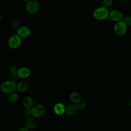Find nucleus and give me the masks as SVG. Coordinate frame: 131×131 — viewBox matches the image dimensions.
<instances>
[{
	"mask_svg": "<svg viewBox=\"0 0 131 131\" xmlns=\"http://www.w3.org/2000/svg\"><path fill=\"white\" fill-rule=\"evenodd\" d=\"M1 91L5 93L10 94L16 90V84L14 81L7 80L3 81L0 85Z\"/></svg>",
	"mask_w": 131,
	"mask_h": 131,
	"instance_id": "nucleus-1",
	"label": "nucleus"
},
{
	"mask_svg": "<svg viewBox=\"0 0 131 131\" xmlns=\"http://www.w3.org/2000/svg\"><path fill=\"white\" fill-rule=\"evenodd\" d=\"M110 11L107 8L103 6L96 8L93 11L94 17L98 20H104L109 17Z\"/></svg>",
	"mask_w": 131,
	"mask_h": 131,
	"instance_id": "nucleus-2",
	"label": "nucleus"
},
{
	"mask_svg": "<svg viewBox=\"0 0 131 131\" xmlns=\"http://www.w3.org/2000/svg\"><path fill=\"white\" fill-rule=\"evenodd\" d=\"M22 43V38L16 33L12 34L9 38L8 45L11 49L15 50L19 48Z\"/></svg>",
	"mask_w": 131,
	"mask_h": 131,
	"instance_id": "nucleus-3",
	"label": "nucleus"
},
{
	"mask_svg": "<svg viewBox=\"0 0 131 131\" xmlns=\"http://www.w3.org/2000/svg\"><path fill=\"white\" fill-rule=\"evenodd\" d=\"M113 29L115 33L117 35L122 36L126 33L127 30V26L125 24L123 20H121L115 24Z\"/></svg>",
	"mask_w": 131,
	"mask_h": 131,
	"instance_id": "nucleus-4",
	"label": "nucleus"
},
{
	"mask_svg": "<svg viewBox=\"0 0 131 131\" xmlns=\"http://www.w3.org/2000/svg\"><path fill=\"white\" fill-rule=\"evenodd\" d=\"M31 115L35 118H39L42 117L46 111L45 106L40 103L34 104L31 109Z\"/></svg>",
	"mask_w": 131,
	"mask_h": 131,
	"instance_id": "nucleus-5",
	"label": "nucleus"
},
{
	"mask_svg": "<svg viewBox=\"0 0 131 131\" xmlns=\"http://www.w3.org/2000/svg\"><path fill=\"white\" fill-rule=\"evenodd\" d=\"M26 11L30 14H36L40 10V4L35 0H31L26 5Z\"/></svg>",
	"mask_w": 131,
	"mask_h": 131,
	"instance_id": "nucleus-6",
	"label": "nucleus"
},
{
	"mask_svg": "<svg viewBox=\"0 0 131 131\" xmlns=\"http://www.w3.org/2000/svg\"><path fill=\"white\" fill-rule=\"evenodd\" d=\"M109 18L112 21L117 23L123 19V15L122 12L120 10L114 9L110 12Z\"/></svg>",
	"mask_w": 131,
	"mask_h": 131,
	"instance_id": "nucleus-7",
	"label": "nucleus"
},
{
	"mask_svg": "<svg viewBox=\"0 0 131 131\" xmlns=\"http://www.w3.org/2000/svg\"><path fill=\"white\" fill-rule=\"evenodd\" d=\"M17 34L21 38H26L30 36L31 31L30 28L28 27L25 26H21L17 30Z\"/></svg>",
	"mask_w": 131,
	"mask_h": 131,
	"instance_id": "nucleus-8",
	"label": "nucleus"
},
{
	"mask_svg": "<svg viewBox=\"0 0 131 131\" xmlns=\"http://www.w3.org/2000/svg\"><path fill=\"white\" fill-rule=\"evenodd\" d=\"M78 110L77 104L72 103L66 106L65 114L70 117L74 116L77 113Z\"/></svg>",
	"mask_w": 131,
	"mask_h": 131,
	"instance_id": "nucleus-9",
	"label": "nucleus"
},
{
	"mask_svg": "<svg viewBox=\"0 0 131 131\" xmlns=\"http://www.w3.org/2000/svg\"><path fill=\"white\" fill-rule=\"evenodd\" d=\"M25 124L29 130H33L37 126V121L34 117H29L26 119Z\"/></svg>",
	"mask_w": 131,
	"mask_h": 131,
	"instance_id": "nucleus-10",
	"label": "nucleus"
},
{
	"mask_svg": "<svg viewBox=\"0 0 131 131\" xmlns=\"http://www.w3.org/2000/svg\"><path fill=\"white\" fill-rule=\"evenodd\" d=\"M31 75V70L29 68L26 67H22L18 68L17 75L21 79H26Z\"/></svg>",
	"mask_w": 131,
	"mask_h": 131,
	"instance_id": "nucleus-11",
	"label": "nucleus"
},
{
	"mask_svg": "<svg viewBox=\"0 0 131 131\" xmlns=\"http://www.w3.org/2000/svg\"><path fill=\"white\" fill-rule=\"evenodd\" d=\"M66 106L61 102L56 103L53 107L54 112L57 116H62L65 114Z\"/></svg>",
	"mask_w": 131,
	"mask_h": 131,
	"instance_id": "nucleus-12",
	"label": "nucleus"
},
{
	"mask_svg": "<svg viewBox=\"0 0 131 131\" xmlns=\"http://www.w3.org/2000/svg\"><path fill=\"white\" fill-rule=\"evenodd\" d=\"M22 104L24 108L31 109L34 105V100L30 96H26L22 101Z\"/></svg>",
	"mask_w": 131,
	"mask_h": 131,
	"instance_id": "nucleus-13",
	"label": "nucleus"
},
{
	"mask_svg": "<svg viewBox=\"0 0 131 131\" xmlns=\"http://www.w3.org/2000/svg\"><path fill=\"white\" fill-rule=\"evenodd\" d=\"M29 88V83L25 81H21L16 84V90L21 93L26 92Z\"/></svg>",
	"mask_w": 131,
	"mask_h": 131,
	"instance_id": "nucleus-14",
	"label": "nucleus"
},
{
	"mask_svg": "<svg viewBox=\"0 0 131 131\" xmlns=\"http://www.w3.org/2000/svg\"><path fill=\"white\" fill-rule=\"evenodd\" d=\"M69 99L72 103L77 104L81 100V97L79 93L77 92H72L69 96Z\"/></svg>",
	"mask_w": 131,
	"mask_h": 131,
	"instance_id": "nucleus-15",
	"label": "nucleus"
},
{
	"mask_svg": "<svg viewBox=\"0 0 131 131\" xmlns=\"http://www.w3.org/2000/svg\"><path fill=\"white\" fill-rule=\"evenodd\" d=\"M19 99L18 94L16 92H13L9 95L8 101L10 103L14 104L17 102Z\"/></svg>",
	"mask_w": 131,
	"mask_h": 131,
	"instance_id": "nucleus-16",
	"label": "nucleus"
},
{
	"mask_svg": "<svg viewBox=\"0 0 131 131\" xmlns=\"http://www.w3.org/2000/svg\"><path fill=\"white\" fill-rule=\"evenodd\" d=\"M10 26L13 29L16 30H17L21 26L19 20L16 18H14L11 20Z\"/></svg>",
	"mask_w": 131,
	"mask_h": 131,
	"instance_id": "nucleus-17",
	"label": "nucleus"
},
{
	"mask_svg": "<svg viewBox=\"0 0 131 131\" xmlns=\"http://www.w3.org/2000/svg\"><path fill=\"white\" fill-rule=\"evenodd\" d=\"M76 104H77L78 110H82L84 109L86 106V102L82 100H81Z\"/></svg>",
	"mask_w": 131,
	"mask_h": 131,
	"instance_id": "nucleus-18",
	"label": "nucleus"
},
{
	"mask_svg": "<svg viewBox=\"0 0 131 131\" xmlns=\"http://www.w3.org/2000/svg\"><path fill=\"white\" fill-rule=\"evenodd\" d=\"M113 3V0H103L102 6L105 8H108L111 7Z\"/></svg>",
	"mask_w": 131,
	"mask_h": 131,
	"instance_id": "nucleus-19",
	"label": "nucleus"
},
{
	"mask_svg": "<svg viewBox=\"0 0 131 131\" xmlns=\"http://www.w3.org/2000/svg\"><path fill=\"white\" fill-rule=\"evenodd\" d=\"M18 70V68L15 66H12L10 68L9 71L12 74H17V72Z\"/></svg>",
	"mask_w": 131,
	"mask_h": 131,
	"instance_id": "nucleus-20",
	"label": "nucleus"
},
{
	"mask_svg": "<svg viewBox=\"0 0 131 131\" xmlns=\"http://www.w3.org/2000/svg\"><path fill=\"white\" fill-rule=\"evenodd\" d=\"M123 21L127 26H131V15L127 16L124 19Z\"/></svg>",
	"mask_w": 131,
	"mask_h": 131,
	"instance_id": "nucleus-21",
	"label": "nucleus"
},
{
	"mask_svg": "<svg viewBox=\"0 0 131 131\" xmlns=\"http://www.w3.org/2000/svg\"><path fill=\"white\" fill-rule=\"evenodd\" d=\"M24 114L27 116V117H30L31 115V109H26L24 108Z\"/></svg>",
	"mask_w": 131,
	"mask_h": 131,
	"instance_id": "nucleus-22",
	"label": "nucleus"
},
{
	"mask_svg": "<svg viewBox=\"0 0 131 131\" xmlns=\"http://www.w3.org/2000/svg\"><path fill=\"white\" fill-rule=\"evenodd\" d=\"M10 78H11V80L14 81L15 80H16L17 79V78H18V76L17 75V74H10Z\"/></svg>",
	"mask_w": 131,
	"mask_h": 131,
	"instance_id": "nucleus-23",
	"label": "nucleus"
},
{
	"mask_svg": "<svg viewBox=\"0 0 131 131\" xmlns=\"http://www.w3.org/2000/svg\"><path fill=\"white\" fill-rule=\"evenodd\" d=\"M18 131H29V129L27 127H26L25 126H22V127H20L18 129Z\"/></svg>",
	"mask_w": 131,
	"mask_h": 131,
	"instance_id": "nucleus-24",
	"label": "nucleus"
},
{
	"mask_svg": "<svg viewBox=\"0 0 131 131\" xmlns=\"http://www.w3.org/2000/svg\"><path fill=\"white\" fill-rule=\"evenodd\" d=\"M24 2H26V3H28L29 2H30V1H31V0H23Z\"/></svg>",
	"mask_w": 131,
	"mask_h": 131,
	"instance_id": "nucleus-25",
	"label": "nucleus"
},
{
	"mask_svg": "<svg viewBox=\"0 0 131 131\" xmlns=\"http://www.w3.org/2000/svg\"><path fill=\"white\" fill-rule=\"evenodd\" d=\"M129 106L131 107V99L129 100Z\"/></svg>",
	"mask_w": 131,
	"mask_h": 131,
	"instance_id": "nucleus-26",
	"label": "nucleus"
},
{
	"mask_svg": "<svg viewBox=\"0 0 131 131\" xmlns=\"http://www.w3.org/2000/svg\"><path fill=\"white\" fill-rule=\"evenodd\" d=\"M1 20H2V16H1V14H0V22H1Z\"/></svg>",
	"mask_w": 131,
	"mask_h": 131,
	"instance_id": "nucleus-27",
	"label": "nucleus"
},
{
	"mask_svg": "<svg viewBox=\"0 0 131 131\" xmlns=\"http://www.w3.org/2000/svg\"><path fill=\"white\" fill-rule=\"evenodd\" d=\"M1 27L0 26V32H1Z\"/></svg>",
	"mask_w": 131,
	"mask_h": 131,
	"instance_id": "nucleus-28",
	"label": "nucleus"
},
{
	"mask_svg": "<svg viewBox=\"0 0 131 131\" xmlns=\"http://www.w3.org/2000/svg\"><path fill=\"white\" fill-rule=\"evenodd\" d=\"M35 1H37V2H38V1H41V0H35Z\"/></svg>",
	"mask_w": 131,
	"mask_h": 131,
	"instance_id": "nucleus-29",
	"label": "nucleus"
}]
</instances>
